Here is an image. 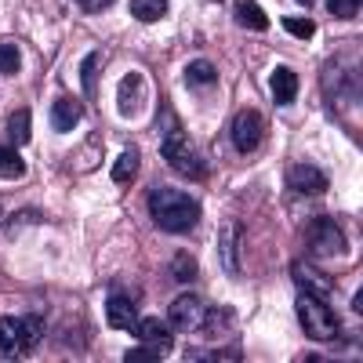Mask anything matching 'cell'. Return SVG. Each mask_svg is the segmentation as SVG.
<instances>
[{
	"label": "cell",
	"instance_id": "cell-1",
	"mask_svg": "<svg viewBox=\"0 0 363 363\" xmlns=\"http://www.w3.org/2000/svg\"><path fill=\"white\" fill-rule=\"evenodd\" d=\"M160 116H164V120H160V131H164V138H160V157H164L178 174H186V178H193V182H203V178H207V164H203V157L196 153V145L189 142L186 131H182V124L174 120L171 109H164Z\"/></svg>",
	"mask_w": 363,
	"mask_h": 363
},
{
	"label": "cell",
	"instance_id": "cell-2",
	"mask_svg": "<svg viewBox=\"0 0 363 363\" xmlns=\"http://www.w3.org/2000/svg\"><path fill=\"white\" fill-rule=\"evenodd\" d=\"M149 215L167 233H186L200 222V203L178 189H153L149 193Z\"/></svg>",
	"mask_w": 363,
	"mask_h": 363
},
{
	"label": "cell",
	"instance_id": "cell-3",
	"mask_svg": "<svg viewBox=\"0 0 363 363\" xmlns=\"http://www.w3.org/2000/svg\"><path fill=\"white\" fill-rule=\"evenodd\" d=\"M44 338V320L37 316H4L0 320V359H22Z\"/></svg>",
	"mask_w": 363,
	"mask_h": 363
},
{
	"label": "cell",
	"instance_id": "cell-4",
	"mask_svg": "<svg viewBox=\"0 0 363 363\" xmlns=\"http://www.w3.org/2000/svg\"><path fill=\"white\" fill-rule=\"evenodd\" d=\"M294 309H298V320H301V330L313 338V342H330L342 330L335 309L327 306V298H316V294H306V291H298V301H294Z\"/></svg>",
	"mask_w": 363,
	"mask_h": 363
},
{
	"label": "cell",
	"instance_id": "cell-5",
	"mask_svg": "<svg viewBox=\"0 0 363 363\" xmlns=\"http://www.w3.org/2000/svg\"><path fill=\"white\" fill-rule=\"evenodd\" d=\"M306 247L316 258H342L349 251V240H345V233L338 229L335 218H313L306 225Z\"/></svg>",
	"mask_w": 363,
	"mask_h": 363
},
{
	"label": "cell",
	"instance_id": "cell-6",
	"mask_svg": "<svg viewBox=\"0 0 363 363\" xmlns=\"http://www.w3.org/2000/svg\"><path fill=\"white\" fill-rule=\"evenodd\" d=\"M145 102H149V80L142 73H128L116 87V109L124 120H138L145 113Z\"/></svg>",
	"mask_w": 363,
	"mask_h": 363
},
{
	"label": "cell",
	"instance_id": "cell-7",
	"mask_svg": "<svg viewBox=\"0 0 363 363\" xmlns=\"http://www.w3.org/2000/svg\"><path fill=\"white\" fill-rule=\"evenodd\" d=\"M203 316H207V306L196 298V294H178L167 309V323L171 330H182V335H189V330H200L203 327Z\"/></svg>",
	"mask_w": 363,
	"mask_h": 363
},
{
	"label": "cell",
	"instance_id": "cell-8",
	"mask_svg": "<svg viewBox=\"0 0 363 363\" xmlns=\"http://www.w3.org/2000/svg\"><path fill=\"white\" fill-rule=\"evenodd\" d=\"M229 135H233V145L240 149V153H251V149H258V145H262V135H265V120H262V113H255V109H240V113L233 116Z\"/></svg>",
	"mask_w": 363,
	"mask_h": 363
},
{
	"label": "cell",
	"instance_id": "cell-9",
	"mask_svg": "<svg viewBox=\"0 0 363 363\" xmlns=\"http://www.w3.org/2000/svg\"><path fill=\"white\" fill-rule=\"evenodd\" d=\"M291 280L298 284V291L316 294V298H330V294H335V280L323 277V272L313 269L309 262H294V265H291Z\"/></svg>",
	"mask_w": 363,
	"mask_h": 363
},
{
	"label": "cell",
	"instance_id": "cell-10",
	"mask_svg": "<svg viewBox=\"0 0 363 363\" xmlns=\"http://www.w3.org/2000/svg\"><path fill=\"white\" fill-rule=\"evenodd\" d=\"M287 186L294 193H301V196H320L327 189V174L320 167H313V164H294L287 171Z\"/></svg>",
	"mask_w": 363,
	"mask_h": 363
},
{
	"label": "cell",
	"instance_id": "cell-11",
	"mask_svg": "<svg viewBox=\"0 0 363 363\" xmlns=\"http://www.w3.org/2000/svg\"><path fill=\"white\" fill-rule=\"evenodd\" d=\"M135 335L149 345V349H157V352H164V349H171V338H174V330H171V323L167 320H157V316H138L135 320Z\"/></svg>",
	"mask_w": 363,
	"mask_h": 363
},
{
	"label": "cell",
	"instance_id": "cell-12",
	"mask_svg": "<svg viewBox=\"0 0 363 363\" xmlns=\"http://www.w3.org/2000/svg\"><path fill=\"white\" fill-rule=\"evenodd\" d=\"M106 320H109V327H116V330H131V327H135V320H138L135 301H131L128 294L113 291V294H109V301H106Z\"/></svg>",
	"mask_w": 363,
	"mask_h": 363
},
{
	"label": "cell",
	"instance_id": "cell-13",
	"mask_svg": "<svg viewBox=\"0 0 363 363\" xmlns=\"http://www.w3.org/2000/svg\"><path fill=\"white\" fill-rule=\"evenodd\" d=\"M80 116H84V109H80V102H77V99L58 95V99H55V106H51V128L66 135V131H73V128L80 124Z\"/></svg>",
	"mask_w": 363,
	"mask_h": 363
},
{
	"label": "cell",
	"instance_id": "cell-14",
	"mask_svg": "<svg viewBox=\"0 0 363 363\" xmlns=\"http://www.w3.org/2000/svg\"><path fill=\"white\" fill-rule=\"evenodd\" d=\"M269 87H272V102L277 106H291L294 95H298V73L291 66H277L269 77Z\"/></svg>",
	"mask_w": 363,
	"mask_h": 363
},
{
	"label": "cell",
	"instance_id": "cell-15",
	"mask_svg": "<svg viewBox=\"0 0 363 363\" xmlns=\"http://www.w3.org/2000/svg\"><path fill=\"white\" fill-rule=\"evenodd\" d=\"M233 15H236V22L244 29H251V33H265V29H269V15L255 4V0H236Z\"/></svg>",
	"mask_w": 363,
	"mask_h": 363
},
{
	"label": "cell",
	"instance_id": "cell-16",
	"mask_svg": "<svg viewBox=\"0 0 363 363\" xmlns=\"http://www.w3.org/2000/svg\"><path fill=\"white\" fill-rule=\"evenodd\" d=\"M218 80V69L207 62V58H193V62L186 66V84L193 87V91H200V87H211Z\"/></svg>",
	"mask_w": 363,
	"mask_h": 363
},
{
	"label": "cell",
	"instance_id": "cell-17",
	"mask_svg": "<svg viewBox=\"0 0 363 363\" xmlns=\"http://www.w3.org/2000/svg\"><path fill=\"white\" fill-rule=\"evenodd\" d=\"M236 240H240V225L236 222H225L222 225V269L225 272H236L240 269V262H236Z\"/></svg>",
	"mask_w": 363,
	"mask_h": 363
},
{
	"label": "cell",
	"instance_id": "cell-18",
	"mask_svg": "<svg viewBox=\"0 0 363 363\" xmlns=\"http://www.w3.org/2000/svg\"><path fill=\"white\" fill-rule=\"evenodd\" d=\"M106 62V55L102 51H91L84 58V66H80V80H84V91H87V99H95V91H99V69Z\"/></svg>",
	"mask_w": 363,
	"mask_h": 363
},
{
	"label": "cell",
	"instance_id": "cell-19",
	"mask_svg": "<svg viewBox=\"0 0 363 363\" xmlns=\"http://www.w3.org/2000/svg\"><path fill=\"white\" fill-rule=\"evenodd\" d=\"M131 15L138 22H160L167 15V0H131Z\"/></svg>",
	"mask_w": 363,
	"mask_h": 363
},
{
	"label": "cell",
	"instance_id": "cell-20",
	"mask_svg": "<svg viewBox=\"0 0 363 363\" xmlns=\"http://www.w3.org/2000/svg\"><path fill=\"white\" fill-rule=\"evenodd\" d=\"M135 174H138V149L128 145V149H124V157L113 164V178L120 182V186H124V182H131Z\"/></svg>",
	"mask_w": 363,
	"mask_h": 363
},
{
	"label": "cell",
	"instance_id": "cell-21",
	"mask_svg": "<svg viewBox=\"0 0 363 363\" xmlns=\"http://www.w3.org/2000/svg\"><path fill=\"white\" fill-rule=\"evenodd\" d=\"M22 174H26V164L15 153V145H0V178H22Z\"/></svg>",
	"mask_w": 363,
	"mask_h": 363
},
{
	"label": "cell",
	"instance_id": "cell-22",
	"mask_svg": "<svg viewBox=\"0 0 363 363\" xmlns=\"http://www.w3.org/2000/svg\"><path fill=\"white\" fill-rule=\"evenodd\" d=\"M8 135H11L15 145H26V142H29V109H15V113H11Z\"/></svg>",
	"mask_w": 363,
	"mask_h": 363
},
{
	"label": "cell",
	"instance_id": "cell-23",
	"mask_svg": "<svg viewBox=\"0 0 363 363\" xmlns=\"http://www.w3.org/2000/svg\"><path fill=\"white\" fill-rule=\"evenodd\" d=\"M196 262H193V255H186V251H182V255H174V262H171V277L174 280H182V284H189V280H196Z\"/></svg>",
	"mask_w": 363,
	"mask_h": 363
},
{
	"label": "cell",
	"instance_id": "cell-24",
	"mask_svg": "<svg viewBox=\"0 0 363 363\" xmlns=\"http://www.w3.org/2000/svg\"><path fill=\"white\" fill-rule=\"evenodd\" d=\"M22 69V55L15 44H0V73L4 77H15Z\"/></svg>",
	"mask_w": 363,
	"mask_h": 363
},
{
	"label": "cell",
	"instance_id": "cell-25",
	"mask_svg": "<svg viewBox=\"0 0 363 363\" xmlns=\"http://www.w3.org/2000/svg\"><path fill=\"white\" fill-rule=\"evenodd\" d=\"M284 29H287L291 37H298V40H309L316 26H313L309 18H291V15H287V18H284Z\"/></svg>",
	"mask_w": 363,
	"mask_h": 363
},
{
	"label": "cell",
	"instance_id": "cell-26",
	"mask_svg": "<svg viewBox=\"0 0 363 363\" xmlns=\"http://www.w3.org/2000/svg\"><path fill=\"white\" fill-rule=\"evenodd\" d=\"M327 8L335 18H352L359 11V0H327Z\"/></svg>",
	"mask_w": 363,
	"mask_h": 363
},
{
	"label": "cell",
	"instance_id": "cell-27",
	"mask_svg": "<svg viewBox=\"0 0 363 363\" xmlns=\"http://www.w3.org/2000/svg\"><path fill=\"white\" fill-rule=\"evenodd\" d=\"M124 359H128V363H157V359H160V352L145 345V349H131Z\"/></svg>",
	"mask_w": 363,
	"mask_h": 363
},
{
	"label": "cell",
	"instance_id": "cell-28",
	"mask_svg": "<svg viewBox=\"0 0 363 363\" xmlns=\"http://www.w3.org/2000/svg\"><path fill=\"white\" fill-rule=\"evenodd\" d=\"M109 4H113V0H77V8L87 11V15H99V11H106Z\"/></svg>",
	"mask_w": 363,
	"mask_h": 363
},
{
	"label": "cell",
	"instance_id": "cell-29",
	"mask_svg": "<svg viewBox=\"0 0 363 363\" xmlns=\"http://www.w3.org/2000/svg\"><path fill=\"white\" fill-rule=\"evenodd\" d=\"M298 4H313V0H298Z\"/></svg>",
	"mask_w": 363,
	"mask_h": 363
}]
</instances>
